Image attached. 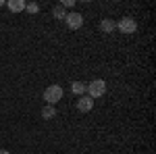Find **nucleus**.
Instances as JSON below:
<instances>
[{
	"label": "nucleus",
	"mask_w": 156,
	"mask_h": 154,
	"mask_svg": "<svg viewBox=\"0 0 156 154\" xmlns=\"http://www.w3.org/2000/svg\"><path fill=\"white\" fill-rule=\"evenodd\" d=\"M71 90H73V94L83 96V94H85V83H81V81H73V83H71Z\"/></svg>",
	"instance_id": "obj_9"
},
{
	"label": "nucleus",
	"mask_w": 156,
	"mask_h": 154,
	"mask_svg": "<svg viewBox=\"0 0 156 154\" xmlns=\"http://www.w3.org/2000/svg\"><path fill=\"white\" fill-rule=\"evenodd\" d=\"M92 108H94V100H92L87 94L77 98V110H79V113H90Z\"/></svg>",
	"instance_id": "obj_5"
},
{
	"label": "nucleus",
	"mask_w": 156,
	"mask_h": 154,
	"mask_svg": "<svg viewBox=\"0 0 156 154\" xmlns=\"http://www.w3.org/2000/svg\"><path fill=\"white\" fill-rule=\"evenodd\" d=\"M73 4H75V2H73V0H62V4H60V6H62V9H65V6H73Z\"/></svg>",
	"instance_id": "obj_12"
},
{
	"label": "nucleus",
	"mask_w": 156,
	"mask_h": 154,
	"mask_svg": "<svg viewBox=\"0 0 156 154\" xmlns=\"http://www.w3.org/2000/svg\"><path fill=\"white\" fill-rule=\"evenodd\" d=\"M25 4H27V2H23V0H11V2H6V6H9L12 13H21V11H25Z\"/></svg>",
	"instance_id": "obj_7"
},
{
	"label": "nucleus",
	"mask_w": 156,
	"mask_h": 154,
	"mask_svg": "<svg viewBox=\"0 0 156 154\" xmlns=\"http://www.w3.org/2000/svg\"><path fill=\"white\" fill-rule=\"evenodd\" d=\"M117 29H119L121 34H135V29H137V23L133 21L131 17H123L121 21H117Z\"/></svg>",
	"instance_id": "obj_4"
},
{
	"label": "nucleus",
	"mask_w": 156,
	"mask_h": 154,
	"mask_svg": "<svg viewBox=\"0 0 156 154\" xmlns=\"http://www.w3.org/2000/svg\"><path fill=\"white\" fill-rule=\"evenodd\" d=\"M25 9L29 13H37L40 11V4H37V2H29V4H25Z\"/></svg>",
	"instance_id": "obj_11"
},
{
	"label": "nucleus",
	"mask_w": 156,
	"mask_h": 154,
	"mask_svg": "<svg viewBox=\"0 0 156 154\" xmlns=\"http://www.w3.org/2000/svg\"><path fill=\"white\" fill-rule=\"evenodd\" d=\"M115 29H117V23H115L112 19H102V21H100V31H102V34H112Z\"/></svg>",
	"instance_id": "obj_6"
},
{
	"label": "nucleus",
	"mask_w": 156,
	"mask_h": 154,
	"mask_svg": "<svg viewBox=\"0 0 156 154\" xmlns=\"http://www.w3.org/2000/svg\"><path fill=\"white\" fill-rule=\"evenodd\" d=\"M0 154H11V152L9 150H0Z\"/></svg>",
	"instance_id": "obj_13"
},
{
	"label": "nucleus",
	"mask_w": 156,
	"mask_h": 154,
	"mask_svg": "<svg viewBox=\"0 0 156 154\" xmlns=\"http://www.w3.org/2000/svg\"><path fill=\"white\" fill-rule=\"evenodd\" d=\"M62 88L60 85H56V83H52V85H48L46 90H44V100H46V104H50V106H54V104H58L60 98H62Z\"/></svg>",
	"instance_id": "obj_1"
},
{
	"label": "nucleus",
	"mask_w": 156,
	"mask_h": 154,
	"mask_svg": "<svg viewBox=\"0 0 156 154\" xmlns=\"http://www.w3.org/2000/svg\"><path fill=\"white\" fill-rule=\"evenodd\" d=\"M42 117L46 119V121L54 119V117H56V106H50V104H46V106L42 108Z\"/></svg>",
	"instance_id": "obj_8"
},
{
	"label": "nucleus",
	"mask_w": 156,
	"mask_h": 154,
	"mask_svg": "<svg viewBox=\"0 0 156 154\" xmlns=\"http://www.w3.org/2000/svg\"><path fill=\"white\" fill-rule=\"evenodd\" d=\"M52 15H54L56 19H65V17H67V13H65V9H62V6H54Z\"/></svg>",
	"instance_id": "obj_10"
},
{
	"label": "nucleus",
	"mask_w": 156,
	"mask_h": 154,
	"mask_svg": "<svg viewBox=\"0 0 156 154\" xmlns=\"http://www.w3.org/2000/svg\"><path fill=\"white\" fill-rule=\"evenodd\" d=\"M65 23H67V27H69V29H79V27L83 25V15H81V13H77V11L67 13Z\"/></svg>",
	"instance_id": "obj_3"
},
{
	"label": "nucleus",
	"mask_w": 156,
	"mask_h": 154,
	"mask_svg": "<svg viewBox=\"0 0 156 154\" xmlns=\"http://www.w3.org/2000/svg\"><path fill=\"white\" fill-rule=\"evenodd\" d=\"M85 92H87V96L94 100V98H100V96L106 94V81L104 79H94V81H90L87 85H85Z\"/></svg>",
	"instance_id": "obj_2"
}]
</instances>
